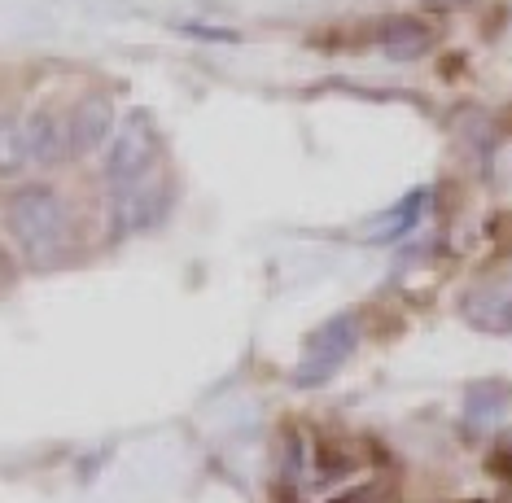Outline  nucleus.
Instances as JSON below:
<instances>
[{"instance_id":"20e7f679","label":"nucleus","mask_w":512,"mask_h":503,"mask_svg":"<svg viewBox=\"0 0 512 503\" xmlns=\"http://www.w3.org/2000/svg\"><path fill=\"white\" fill-rule=\"evenodd\" d=\"M355 342H359L355 315H337V320H329L324 329H316L307 337V355H302L298 381L302 385H316L324 377H333V372L342 368V359L355 350Z\"/></svg>"},{"instance_id":"9d476101","label":"nucleus","mask_w":512,"mask_h":503,"mask_svg":"<svg viewBox=\"0 0 512 503\" xmlns=\"http://www.w3.org/2000/svg\"><path fill=\"white\" fill-rule=\"evenodd\" d=\"M421 202H425V193H412V197H407V202L386 219V224H372V237H381V241L399 237L407 224H416V210H421Z\"/></svg>"},{"instance_id":"6e6552de","label":"nucleus","mask_w":512,"mask_h":503,"mask_svg":"<svg viewBox=\"0 0 512 503\" xmlns=\"http://www.w3.org/2000/svg\"><path fill=\"white\" fill-rule=\"evenodd\" d=\"M464 315L482 333H512V294H477L469 298Z\"/></svg>"},{"instance_id":"f257e3e1","label":"nucleus","mask_w":512,"mask_h":503,"mask_svg":"<svg viewBox=\"0 0 512 503\" xmlns=\"http://www.w3.org/2000/svg\"><path fill=\"white\" fill-rule=\"evenodd\" d=\"M5 228H9V237H14L27 267H53L57 259H62L66 241H71L66 206L49 184H27V189H18L14 197H9Z\"/></svg>"},{"instance_id":"423d86ee","label":"nucleus","mask_w":512,"mask_h":503,"mask_svg":"<svg viewBox=\"0 0 512 503\" xmlns=\"http://www.w3.org/2000/svg\"><path fill=\"white\" fill-rule=\"evenodd\" d=\"M22 136H27V158L31 167H62L66 158H71V136H66V119L49 105H40L36 114H31L27 123H22Z\"/></svg>"},{"instance_id":"0eeeda50","label":"nucleus","mask_w":512,"mask_h":503,"mask_svg":"<svg viewBox=\"0 0 512 503\" xmlns=\"http://www.w3.org/2000/svg\"><path fill=\"white\" fill-rule=\"evenodd\" d=\"M429 44H434L429 27H425V22H412V18H394V22H386V31H381V49H386L394 62L421 57Z\"/></svg>"},{"instance_id":"7ed1b4c3","label":"nucleus","mask_w":512,"mask_h":503,"mask_svg":"<svg viewBox=\"0 0 512 503\" xmlns=\"http://www.w3.org/2000/svg\"><path fill=\"white\" fill-rule=\"evenodd\" d=\"M167 210V184L158 180L154 171L141 175L132 184H114L110 197V232L114 237H132V232L154 228Z\"/></svg>"},{"instance_id":"f03ea898","label":"nucleus","mask_w":512,"mask_h":503,"mask_svg":"<svg viewBox=\"0 0 512 503\" xmlns=\"http://www.w3.org/2000/svg\"><path fill=\"white\" fill-rule=\"evenodd\" d=\"M162 154V136L149 110H132L123 123H114V132L106 140V162H101V175L110 184H132L158 167Z\"/></svg>"},{"instance_id":"39448f33","label":"nucleus","mask_w":512,"mask_h":503,"mask_svg":"<svg viewBox=\"0 0 512 503\" xmlns=\"http://www.w3.org/2000/svg\"><path fill=\"white\" fill-rule=\"evenodd\" d=\"M114 132V101L106 92H88L75 101V110L66 114V136H71V158H88Z\"/></svg>"},{"instance_id":"1a4fd4ad","label":"nucleus","mask_w":512,"mask_h":503,"mask_svg":"<svg viewBox=\"0 0 512 503\" xmlns=\"http://www.w3.org/2000/svg\"><path fill=\"white\" fill-rule=\"evenodd\" d=\"M31 167L27 158V136H22V123L14 114L0 110V180H14Z\"/></svg>"}]
</instances>
